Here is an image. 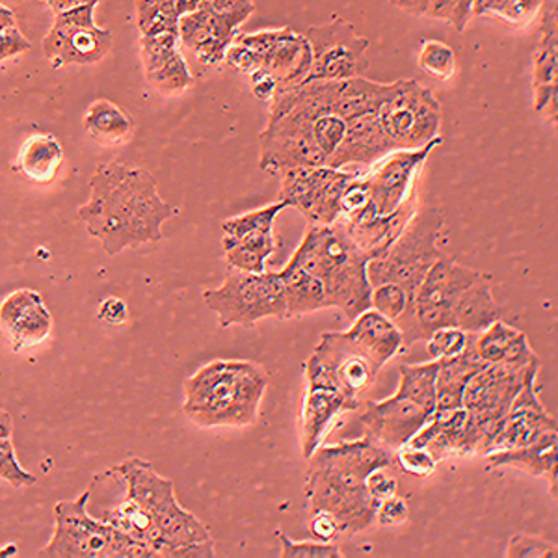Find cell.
<instances>
[{"instance_id":"6da1fadb","label":"cell","mask_w":558,"mask_h":558,"mask_svg":"<svg viewBox=\"0 0 558 558\" xmlns=\"http://www.w3.org/2000/svg\"><path fill=\"white\" fill-rule=\"evenodd\" d=\"M107 475L125 484V495L101 520L147 547L155 558H215L209 526L181 507L175 484L144 458L129 457Z\"/></svg>"},{"instance_id":"7a4b0ae2","label":"cell","mask_w":558,"mask_h":558,"mask_svg":"<svg viewBox=\"0 0 558 558\" xmlns=\"http://www.w3.org/2000/svg\"><path fill=\"white\" fill-rule=\"evenodd\" d=\"M89 235L110 257L165 239L162 226L178 215L146 168L110 160L89 179V197L76 210Z\"/></svg>"},{"instance_id":"3957f363","label":"cell","mask_w":558,"mask_h":558,"mask_svg":"<svg viewBox=\"0 0 558 558\" xmlns=\"http://www.w3.org/2000/svg\"><path fill=\"white\" fill-rule=\"evenodd\" d=\"M307 462L305 501L310 512H330L343 534L362 533L375 523L376 502L365 481L371 471L393 465V451L363 436L318 447Z\"/></svg>"},{"instance_id":"277c9868","label":"cell","mask_w":558,"mask_h":558,"mask_svg":"<svg viewBox=\"0 0 558 558\" xmlns=\"http://www.w3.org/2000/svg\"><path fill=\"white\" fill-rule=\"evenodd\" d=\"M268 381L257 363L213 360L184 380L183 413L199 428L255 425Z\"/></svg>"},{"instance_id":"5b68a950","label":"cell","mask_w":558,"mask_h":558,"mask_svg":"<svg viewBox=\"0 0 558 558\" xmlns=\"http://www.w3.org/2000/svg\"><path fill=\"white\" fill-rule=\"evenodd\" d=\"M363 254L337 220L331 226H307L304 239L291 255L292 263L323 281L326 307H337L354 320L371 310L373 286Z\"/></svg>"},{"instance_id":"8992f818","label":"cell","mask_w":558,"mask_h":558,"mask_svg":"<svg viewBox=\"0 0 558 558\" xmlns=\"http://www.w3.org/2000/svg\"><path fill=\"white\" fill-rule=\"evenodd\" d=\"M92 488L71 501L54 505V531L41 558H155L147 547L129 538L112 523L89 515Z\"/></svg>"},{"instance_id":"52a82bcc","label":"cell","mask_w":558,"mask_h":558,"mask_svg":"<svg viewBox=\"0 0 558 558\" xmlns=\"http://www.w3.org/2000/svg\"><path fill=\"white\" fill-rule=\"evenodd\" d=\"M447 223L441 210L434 207L415 210L386 252L368 259L371 286L397 283L413 296L432 265L445 257L439 247Z\"/></svg>"},{"instance_id":"ba28073f","label":"cell","mask_w":558,"mask_h":558,"mask_svg":"<svg viewBox=\"0 0 558 558\" xmlns=\"http://www.w3.org/2000/svg\"><path fill=\"white\" fill-rule=\"evenodd\" d=\"M204 304L215 313L220 328H254L263 318L287 320L286 294L279 272L250 274L235 268L216 289L202 292Z\"/></svg>"},{"instance_id":"9c48e42d","label":"cell","mask_w":558,"mask_h":558,"mask_svg":"<svg viewBox=\"0 0 558 558\" xmlns=\"http://www.w3.org/2000/svg\"><path fill=\"white\" fill-rule=\"evenodd\" d=\"M441 105L425 84L404 78L389 84L378 108L381 129L395 149H418L441 136Z\"/></svg>"},{"instance_id":"30bf717a","label":"cell","mask_w":558,"mask_h":558,"mask_svg":"<svg viewBox=\"0 0 558 558\" xmlns=\"http://www.w3.org/2000/svg\"><path fill=\"white\" fill-rule=\"evenodd\" d=\"M355 175L330 166L292 168L281 173L278 199L299 209L310 226H331L341 218V197Z\"/></svg>"},{"instance_id":"8fae6325","label":"cell","mask_w":558,"mask_h":558,"mask_svg":"<svg viewBox=\"0 0 558 558\" xmlns=\"http://www.w3.org/2000/svg\"><path fill=\"white\" fill-rule=\"evenodd\" d=\"M313 120L300 108L268 118L259 136V168L281 173L292 168L326 166V155L313 138Z\"/></svg>"},{"instance_id":"7c38bea8","label":"cell","mask_w":558,"mask_h":558,"mask_svg":"<svg viewBox=\"0 0 558 558\" xmlns=\"http://www.w3.org/2000/svg\"><path fill=\"white\" fill-rule=\"evenodd\" d=\"M97 4L57 13L51 31L44 38V54L52 68L89 65L101 62L112 49V33L94 21Z\"/></svg>"},{"instance_id":"4fadbf2b","label":"cell","mask_w":558,"mask_h":558,"mask_svg":"<svg viewBox=\"0 0 558 558\" xmlns=\"http://www.w3.org/2000/svg\"><path fill=\"white\" fill-rule=\"evenodd\" d=\"M305 38L312 45L313 68L307 81H347L368 71V39L355 33L343 17L310 26Z\"/></svg>"},{"instance_id":"5bb4252c","label":"cell","mask_w":558,"mask_h":558,"mask_svg":"<svg viewBox=\"0 0 558 558\" xmlns=\"http://www.w3.org/2000/svg\"><path fill=\"white\" fill-rule=\"evenodd\" d=\"M283 209H289V205L278 199L276 204L223 220L222 250L228 268L250 274L267 272V260L278 247L274 222Z\"/></svg>"},{"instance_id":"9a60e30c","label":"cell","mask_w":558,"mask_h":558,"mask_svg":"<svg viewBox=\"0 0 558 558\" xmlns=\"http://www.w3.org/2000/svg\"><path fill=\"white\" fill-rule=\"evenodd\" d=\"M444 142L441 136L418 149H395L373 165L363 178L367 181L368 205L376 215L387 216L417 202L415 184L430 153Z\"/></svg>"},{"instance_id":"2e32d148","label":"cell","mask_w":558,"mask_h":558,"mask_svg":"<svg viewBox=\"0 0 558 558\" xmlns=\"http://www.w3.org/2000/svg\"><path fill=\"white\" fill-rule=\"evenodd\" d=\"M305 391L300 410V449L307 460L323 444L339 415L362 407L360 400L350 399L324 375L313 360L304 362Z\"/></svg>"},{"instance_id":"e0dca14e","label":"cell","mask_w":558,"mask_h":558,"mask_svg":"<svg viewBox=\"0 0 558 558\" xmlns=\"http://www.w3.org/2000/svg\"><path fill=\"white\" fill-rule=\"evenodd\" d=\"M430 415L417 402L393 393L384 400H367L360 413V423L368 439L397 451L426 425Z\"/></svg>"},{"instance_id":"ac0fdd59","label":"cell","mask_w":558,"mask_h":558,"mask_svg":"<svg viewBox=\"0 0 558 558\" xmlns=\"http://www.w3.org/2000/svg\"><path fill=\"white\" fill-rule=\"evenodd\" d=\"M549 432H557V418L542 404L536 380L526 381L512 400L499 430L495 432L494 438L489 441L488 452L525 447L538 441Z\"/></svg>"},{"instance_id":"d6986e66","label":"cell","mask_w":558,"mask_h":558,"mask_svg":"<svg viewBox=\"0 0 558 558\" xmlns=\"http://www.w3.org/2000/svg\"><path fill=\"white\" fill-rule=\"evenodd\" d=\"M0 330L7 333L15 352L47 341L51 336L52 315L44 296L34 289L10 292L0 304Z\"/></svg>"},{"instance_id":"ffe728a7","label":"cell","mask_w":558,"mask_h":558,"mask_svg":"<svg viewBox=\"0 0 558 558\" xmlns=\"http://www.w3.org/2000/svg\"><path fill=\"white\" fill-rule=\"evenodd\" d=\"M310 360L350 399L357 400L365 387L376 380L375 371L350 347L343 331L323 333Z\"/></svg>"},{"instance_id":"44dd1931","label":"cell","mask_w":558,"mask_h":558,"mask_svg":"<svg viewBox=\"0 0 558 558\" xmlns=\"http://www.w3.org/2000/svg\"><path fill=\"white\" fill-rule=\"evenodd\" d=\"M395 151L391 140L381 129L378 112H365L347 120V133L326 166L343 170L347 166H373Z\"/></svg>"},{"instance_id":"7402d4cb","label":"cell","mask_w":558,"mask_h":558,"mask_svg":"<svg viewBox=\"0 0 558 558\" xmlns=\"http://www.w3.org/2000/svg\"><path fill=\"white\" fill-rule=\"evenodd\" d=\"M343 333L350 347L367 360L376 376L389 360H393L395 355L407 349L402 333L395 323L381 317L375 310H367L357 315L349 330Z\"/></svg>"},{"instance_id":"603a6c76","label":"cell","mask_w":558,"mask_h":558,"mask_svg":"<svg viewBox=\"0 0 558 558\" xmlns=\"http://www.w3.org/2000/svg\"><path fill=\"white\" fill-rule=\"evenodd\" d=\"M415 210H417V202H412L391 215L381 216L376 215L375 209L367 205L355 215L341 216L339 222L343 223L350 241L373 259L376 255L386 252Z\"/></svg>"},{"instance_id":"cb8c5ba5","label":"cell","mask_w":558,"mask_h":558,"mask_svg":"<svg viewBox=\"0 0 558 558\" xmlns=\"http://www.w3.org/2000/svg\"><path fill=\"white\" fill-rule=\"evenodd\" d=\"M260 65L276 78L278 92L296 88L312 75V45L305 34H299L289 26L278 28L276 41L260 60Z\"/></svg>"},{"instance_id":"d4e9b609","label":"cell","mask_w":558,"mask_h":558,"mask_svg":"<svg viewBox=\"0 0 558 558\" xmlns=\"http://www.w3.org/2000/svg\"><path fill=\"white\" fill-rule=\"evenodd\" d=\"M481 274L483 272H478L475 268L458 265L454 259L441 257L425 274V278L413 292V299L451 305L452 307L458 296L468 287L473 286L476 279L481 278Z\"/></svg>"},{"instance_id":"484cf974","label":"cell","mask_w":558,"mask_h":558,"mask_svg":"<svg viewBox=\"0 0 558 558\" xmlns=\"http://www.w3.org/2000/svg\"><path fill=\"white\" fill-rule=\"evenodd\" d=\"M452 315L457 328L468 333H481L489 324L499 320L501 310L494 299V278L489 274H481V278L452 304Z\"/></svg>"},{"instance_id":"4316f807","label":"cell","mask_w":558,"mask_h":558,"mask_svg":"<svg viewBox=\"0 0 558 558\" xmlns=\"http://www.w3.org/2000/svg\"><path fill=\"white\" fill-rule=\"evenodd\" d=\"M471 333L468 349L462 354L439 362L438 378H436V410H457L462 407L463 391L468 381L486 367V363L476 355Z\"/></svg>"},{"instance_id":"83f0119b","label":"cell","mask_w":558,"mask_h":558,"mask_svg":"<svg viewBox=\"0 0 558 558\" xmlns=\"http://www.w3.org/2000/svg\"><path fill=\"white\" fill-rule=\"evenodd\" d=\"M557 432H549L546 436H542L538 441L525 445V447L488 452L486 454V460H488L486 470L515 468V470L525 471V473L536 476V478L546 476L557 465Z\"/></svg>"},{"instance_id":"f1b7e54d","label":"cell","mask_w":558,"mask_h":558,"mask_svg":"<svg viewBox=\"0 0 558 558\" xmlns=\"http://www.w3.org/2000/svg\"><path fill=\"white\" fill-rule=\"evenodd\" d=\"M278 272L283 281L287 318L304 317L326 310V294L320 279L292 260H287L286 267Z\"/></svg>"},{"instance_id":"f546056e","label":"cell","mask_w":558,"mask_h":558,"mask_svg":"<svg viewBox=\"0 0 558 558\" xmlns=\"http://www.w3.org/2000/svg\"><path fill=\"white\" fill-rule=\"evenodd\" d=\"M64 162V149L52 134H33L17 155V170L34 183H51Z\"/></svg>"},{"instance_id":"4dcf8cb0","label":"cell","mask_w":558,"mask_h":558,"mask_svg":"<svg viewBox=\"0 0 558 558\" xmlns=\"http://www.w3.org/2000/svg\"><path fill=\"white\" fill-rule=\"evenodd\" d=\"M387 92H389V84L375 83L365 76L336 81L331 110L343 120H350L365 112H378Z\"/></svg>"},{"instance_id":"1f68e13d","label":"cell","mask_w":558,"mask_h":558,"mask_svg":"<svg viewBox=\"0 0 558 558\" xmlns=\"http://www.w3.org/2000/svg\"><path fill=\"white\" fill-rule=\"evenodd\" d=\"M83 128L89 138L101 146H118L131 138L134 121L131 116L112 101L99 99L89 105L83 118Z\"/></svg>"},{"instance_id":"d6a6232c","label":"cell","mask_w":558,"mask_h":558,"mask_svg":"<svg viewBox=\"0 0 558 558\" xmlns=\"http://www.w3.org/2000/svg\"><path fill=\"white\" fill-rule=\"evenodd\" d=\"M557 8L547 10L533 57V88L557 86L558 83Z\"/></svg>"},{"instance_id":"836d02e7","label":"cell","mask_w":558,"mask_h":558,"mask_svg":"<svg viewBox=\"0 0 558 558\" xmlns=\"http://www.w3.org/2000/svg\"><path fill=\"white\" fill-rule=\"evenodd\" d=\"M439 362L430 360L417 365H400L399 387L395 393L417 402L428 412H436V378Z\"/></svg>"},{"instance_id":"e575fe53","label":"cell","mask_w":558,"mask_h":558,"mask_svg":"<svg viewBox=\"0 0 558 558\" xmlns=\"http://www.w3.org/2000/svg\"><path fill=\"white\" fill-rule=\"evenodd\" d=\"M544 0H475L473 17H497L508 25L525 26L538 15Z\"/></svg>"},{"instance_id":"d590c367","label":"cell","mask_w":558,"mask_h":558,"mask_svg":"<svg viewBox=\"0 0 558 558\" xmlns=\"http://www.w3.org/2000/svg\"><path fill=\"white\" fill-rule=\"evenodd\" d=\"M521 331L515 330L514 326H508L501 318L489 324L486 330L473 336L475 352L486 365L489 363H501L507 357L508 350L512 349L515 339Z\"/></svg>"},{"instance_id":"8d00e7d4","label":"cell","mask_w":558,"mask_h":558,"mask_svg":"<svg viewBox=\"0 0 558 558\" xmlns=\"http://www.w3.org/2000/svg\"><path fill=\"white\" fill-rule=\"evenodd\" d=\"M417 64L426 75L439 83H449L457 75V54L451 45L439 39H425L418 49Z\"/></svg>"},{"instance_id":"74e56055","label":"cell","mask_w":558,"mask_h":558,"mask_svg":"<svg viewBox=\"0 0 558 558\" xmlns=\"http://www.w3.org/2000/svg\"><path fill=\"white\" fill-rule=\"evenodd\" d=\"M146 76L147 83L162 96H175L194 84V76L191 75V70L179 51L160 68L146 73Z\"/></svg>"},{"instance_id":"f35d334b","label":"cell","mask_w":558,"mask_h":558,"mask_svg":"<svg viewBox=\"0 0 558 558\" xmlns=\"http://www.w3.org/2000/svg\"><path fill=\"white\" fill-rule=\"evenodd\" d=\"M470 339L471 333L460 330L457 326L441 328V330L434 331L426 339V352L430 355V360H436V362L452 360V357H457V355L462 354L463 350L468 349Z\"/></svg>"},{"instance_id":"ab89813d","label":"cell","mask_w":558,"mask_h":558,"mask_svg":"<svg viewBox=\"0 0 558 558\" xmlns=\"http://www.w3.org/2000/svg\"><path fill=\"white\" fill-rule=\"evenodd\" d=\"M276 536L281 546V558H344L336 542H318V539H307V542H294L289 538L283 531H276Z\"/></svg>"},{"instance_id":"60d3db41","label":"cell","mask_w":558,"mask_h":558,"mask_svg":"<svg viewBox=\"0 0 558 558\" xmlns=\"http://www.w3.org/2000/svg\"><path fill=\"white\" fill-rule=\"evenodd\" d=\"M410 299L412 296L408 294L407 289H402L397 283H380L373 287L371 292V310H375L381 317L395 323L407 310Z\"/></svg>"},{"instance_id":"b9f144b4","label":"cell","mask_w":558,"mask_h":558,"mask_svg":"<svg viewBox=\"0 0 558 558\" xmlns=\"http://www.w3.org/2000/svg\"><path fill=\"white\" fill-rule=\"evenodd\" d=\"M178 34L166 33L155 36H142L140 51H142V64L146 73L155 71L168 62L179 51Z\"/></svg>"},{"instance_id":"7bdbcfd3","label":"cell","mask_w":558,"mask_h":558,"mask_svg":"<svg viewBox=\"0 0 558 558\" xmlns=\"http://www.w3.org/2000/svg\"><path fill=\"white\" fill-rule=\"evenodd\" d=\"M312 131L313 138L328 160L331 153L336 151L339 144L343 142L344 133H347V120L337 114L318 116L317 120L313 121Z\"/></svg>"},{"instance_id":"ee69618b","label":"cell","mask_w":558,"mask_h":558,"mask_svg":"<svg viewBox=\"0 0 558 558\" xmlns=\"http://www.w3.org/2000/svg\"><path fill=\"white\" fill-rule=\"evenodd\" d=\"M395 462L399 463L400 470L408 473V475L418 476L425 478L430 476L438 462L434 460L428 449L425 447H415V445H402L393 454Z\"/></svg>"},{"instance_id":"f6af8a7d","label":"cell","mask_w":558,"mask_h":558,"mask_svg":"<svg viewBox=\"0 0 558 558\" xmlns=\"http://www.w3.org/2000/svg\"><path fill=\"white\" fill-rule=\"evenodd\" d=\"M507 558H557V544L533 534H514L508 542Z\"/></svg>"},{"instance_id":"bcb514c9","label":"cell","mask_w":558,"mask_h":558,"mask_svg":"<svg viewBox=\"0 0 558 558\" xmlns=\"http://www.w3.org/2000/svg\"><path fill=\"white\" fill-rule=\"evenodd\" d=\"M0 478L13 488H28L36 484V476L21 468L13 439H0Z\"/></svg>"},{"instance_id":"7dc6e473","label":"cell","mask_w":558,"mask_h":558,"mask_svg":"<svg viewBox=\"0 0 558 558\" xmlns=\"http://www.w3.org/2000/svg\"><path fill=\"white\" fill-rule=\"evenodd\" d=\"M209 7L213 12L220 13L222 17L235 26L236 31L241 28L250 15H254V0H209Z\"/></svg>"},{"instance_id":"c3c4849f","label":"cell","mask_w":558,"mask_h":558,"mask_svg":"<svg viewBox=\"0 0 558 558\" xmlns=\"http://www.w3.org/2000/svg\"><path fill=\"white\" fill-rule=\"evenodd\" d=\"M410 515V507L407 499L395 494L378 502L375 512V521L381 526H397L407 523Z\"/></svg>"},{"instance_id":"681fc988","label":"cell","mask_w":558,"mask_h":558,"mask_svg":"<svg viewBox=\"0 0 558 558\" xmlns=\"http://www.w3.org/2000/svg\"><path fill=\"white\" fill-rule=\"evenodd\" d=\"M307 529H310L313 538L318 539V542H336L339 536H343L339 521L330 512H324V510L310 512Z\"/></svg>"},{"instance_id":"f907efd6","label":"cell","mask_w":558,"mask_h":558,"mask_svg":"<svg viewBox=\"0 0 558 558\" xmlns=\"http://www.w3.org/2000/svg\"><path fill=\"white\" fill-rule=\"evenodd\" d=\"M384 470H386V468L371 471V473H368L367 481H365L368 495L373 497V501L376 502V507H378V502L397 494V486H399V484H397V478L389 475V473H386Z\"/></svg>"},{"instance_id":"816d5d0a","label":"cell","mask_w":558,"mask_h":558,"mask_svg":"<svg viewBox=\"0 0 558 558\" xmlns=\"http://www.w3.org/2000/svg\"><path fill=\"white\" fill-rule=\"evenodd\" d=\"M223 62L231 65V68H235V70L252 73V71L259 68L260 58L252 49H247L246 45L239 44L233 39L228 47V51H226Z\"/></svg>"},{"instance_id":"f5cc1de1","label":"cell","mask_w":558,"mask_h":558,"mask_svg":"<svg viewBox=\"0 0 558 558\" xmlns=\"http://www.w3.org/2000/svg\"><path fill=\"white\" fill-rule=\"evenodd\" d=\"M247 81H250L252 94H254V97H257L259 101L270 102L274 96L278 94V83H276V78H274V76L270 75V71H268L267 68H263V65H259V68L252 71V73H247Z\"/></svg>"},{"instance_id":"db71d44e","label":"cell","mask_w":558,"mask_h":558,"mask_svg":"<svg viewBox=\"0 0 558 558\" xmlns=\"http://www.w3.org/2000/svg\"><path fill=\"white\" fill-rule=\"evenodd\" d=\"M558 86H538L533 88L534 112L546 121L557 123V96Z\"/></svg>"},{"instance_id":"11a10c76","label":"cell","mask_w":558,"mask_h":558,"mask_svg":"<svg viewBox=\"0 0 558 558\" xmlns=\"http://www.w3.org/2000/svg\"><path fill=\"white\" fill-rule=\"evenodd\" d=\"M26 51H31V41L21 34L17 26L0 33V62H4L8 58L20 57Z\"/></svg>"},{"instance_id":"9f6ffc18","label":"cell","mask_w":558,"mask_h":558,"mask_svg":"<svg viewBox=\"0 0 558 558\" xmlns=\"http://www.w3.org/2000/svg\"><path fill=\"white\" fill-rule=\"evenodd\" d=\"M129 317L128 304L118 296L102 300L97 310V318L102 323L112 324V326H121L125 324Z\"/></svg>"},{"instance_id":"6f0895ef","label":"cell","mask_w":558,"mask_h":558,"mask_svg":"<svg viewBox=\"0 0 558 558\" xmlns=\"http://www.w3.org/2000/svg\"><path fill=\"white\" fill-rule=\"evenodd\" d=\"M473 2L475 0H458L451 21H449L457 33H463L465 26L470 25L471 17H473Z\"/></svg>"},{"instance_id":"680465c9","label":"cell","mask_w":558,"mask_h":558,"mask_svg":"<svg viewBox=\"0 0 558 558\" xmlns=\"http://www.w3.org/2000/svg\"><path fill=\"white\" fill-rule=\"evenodd\" d=\"M457 2L458 0H430V7H428L426 17L449 23L452 17V12H454V8H457Z\"/></svg>"},{"instance_id":"91938a15","label":"cell","mask_w":558,"mask_h":558,"mask_svg":"<svg viewBox=\"0 0 558 558\" xmlns=\"http://www.w3.org/2000/svg\"><path fill=\"white\" fill-rule=\"evenodd\" d=\"M391 4L413 17H426L430 0H391Z\"/></svg>"},{"instance_id":"94428289","label":"cell","mask_w":558,"mask_h":558,"mask_svg":"<svg viewBox=\"0 0 558 558\" xmlns=\"http://www.w3.org/2000/svg\"><path fill=\"white\" fill-rule=\"evenodd\" d=\"M47 7L51 8L52 13L70 12L75 8L88 7V4H99V0H44Z\"/></svg>"},{"instance_id":"6125c7cd","label":"cell","mask_w":558,"mask_h":558,"mask_svg":"<svg viewBox=\"0 0 558 558\" xmlns=\"http://www.w3.org/2000/svg\"><path fill=\"white\" fill-rule=\"evenodd\" d=\"M0 439H13V418L7 410H0Z\"/></svg>"},{"instance_id":"be15d7a7","label":"cell","mask_w":558,"mask_h":558,"mask_svg":"<svg viewBox=\"0 0 558 558\" xmlns=\"http://www.w3.org/2000/svg\"><path fill=\"white\" fill-rule=\"evenodd\" d=\"M12 26H17L15 15H13L12 10H8L7 7L0 4V33H4V31L12 28Z\"/></svg>"}]
</instances>
